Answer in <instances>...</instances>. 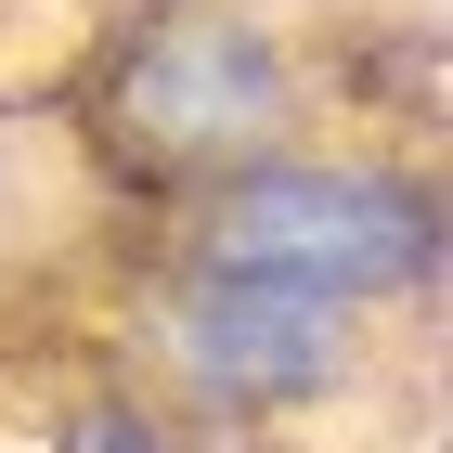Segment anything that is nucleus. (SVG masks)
I'll list each match as a JSON object with an SVG mask.
<instances>
[{"mask_svg": "<svg viewBox=\"0 0 453 453\" xmlns=\"http://www.w3.org/2000/svg\"><path fill=\"white\" fill-rule=\"evenodd\" d=\"M376 337H388V311L298 298V285H259V273H220V259L169 246L130 311V388H156L181 427L259 453V441L349 415L376 388Z\"/></svg>", "mask_w": 453, "mask_h": 453, "instance_id": "obj_1", "label": "nucleus"}, {"mask_svg": "<svg viewBox=\"0 0 453 453\" xmlns=\"http://www.w3.org/2000/svg\"><path fill=\"white\" fill-rule=\"evenodd\" d=\"M181 208V259L298 285V298H349V311H415L441 285V195L415 156L376 142H273L246 169L169 195Z\"/></svg>", "mask_w": 453, "mask_h": 453, "instance_id": "obj_2", "label": "nucleus"}, {"mask_svg": "<svg viewBox=\"0 0 453 453\" xmlns=\"http://www.w3.org/2000/svg\"><path fill=\"white\" fill-rule=\"evenodd\" d=\"M104 156L156 195H195V181L273 156L324 117V52L311 27H285L273 0H156L130 13L104 52Z\"/></svg>", "mask_w": 453, "mask_h": 453, "instance_id": "obj_3", "label": "nucleus"}, {"mask_svg": "<svg viewBox=\"0 0 453 453\" xmlns=\"http://www.w3.org/2000/svg\"><path fill=\"white\" fill-rule=\"evenodd\" d=\"M39 453H220L208 427H181L156 388H130V376H78V388H52L39 402Z\"/></svg>", "mask_w": 453, "mask_h": 453, "instance_id": "obj_4", "label": "nucleus"}]
</instances>
